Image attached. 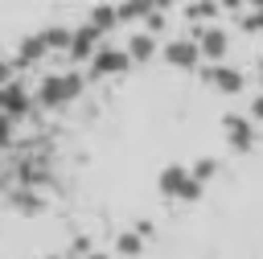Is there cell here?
Here are the masks:
<instances>
[{
	"label": "cell",
	"instance_id": "cell-22",
	"mask_svg": "<svg viewBox=\"0 0 263 259\" xmlns=\"http://www.w3.org/2000/svg\"><path fill=\"white\" fill-rule=\"evenodd\" d=\"M247 115H251L255 123H263V90H259V95L251 99V107H247Z\"/></svg>",
	"mask_w": 263,
	"mask_h": 259
},
{
	"label": "cell",
	"instance_id": "cell-21",
	"mask_svg": "<svg viewBox=\"0 0 263 259\" xmlns=\"http://www.w3.org/2000/svg\"><path fill=\"white\" fill-rule=\"evenodd\" d=\"M12 136H16V119L0 111V148H8V144H12Z\"/></svg>",
	"mask_w": 263,
	"mask_h": 259
},
{
	"label": "cell",
	"instance_id": "cell-10",
	"mask_svg": "<svg viewBox=\"0 0 263 259\" xmlns=\"http://www.w3.org/2000/svg\"><path fill=\"white\" fill-rule=\"evenodd\" d=\"M45 58H53V53H49V45H45V33H29V37L16 45L12 66H16V70H33V66H41Z\"/></svg>",
	"mask_w": 263,
	"mask_h": 259
},
{
	"label": "cell",
	"instance_id": "cell-19",
	"mask_svg": "<svg viewBox=\"0 0 263 259\" xmlns=\"http://www.w3.org/2000/svg\"><path fill=\"white\" fill-rule=\"evenodd\" d=\"M189 173H193V177H197V181L205 185L210 177H218V160H214V156H201V160H197V164H193Z\"/></svg>",
	"mask_w": 263,
	"mask_h": 259
},
{
	"label": "cell",
	"instance_id": "cell-3",
	"mask_svg": "<svg viewBox=\"0 0 263 259\" xmlns=\"http://www.w3.org/2000/svg\"><path fill=\"white\" fill-rule=\"evenodd\" d=\"M127 66H132V58H127L123 45H99L86 62V78H95V82L99 78H119Z\"/></svg>",
	"mask_w": 263,
	"mask_h": 259
},
{
	"label": "cell",
	"instance_id": "cell-27",
	"mask_svg": "<svg viewBox=\"0 0 263 259\" xmlns=\"http://www.w3.org/2000/svg\"><path fill=\"white\" fill-rule=\"evenodd\" d=\"M45 259H70V251H66V255H45Z\"/></svg>",
	"mask_w": 263,
	"mask_h": 259
},
{
	"label": "cell",
	"instance_id": "cell-20",
	"mask_svg": "<svg viewBox=\"0 0 263 259\" xmlns=\"http://www.w3.org/2000/svg\"><path fill=\"white\" fill-rule=\"evenodd\" d=\"M144 29H148V33H164V29H168V16H164V8H152V12L144 16Z\"/></svg>",
	"mask_w": 263,
	"mask_h": 259
},
{
	"label": "cell",
	"instance_id": "cell-28",
	"mask_svg": "<svg viewBox=\"0 0 263 259\" xmlns=\"http://www.w3.org/2000/svg\"><path fill=\"white\" fill-rule=\"evenodd\" d=\"M259 78H263V53H259Z\"/></svg>",
	"mask_w": 263,
	"mask_h": 259
},
{
	"label": "cell",
	"instance_id": "cell-26",
	"mask_svg": "<svg viewBox=\"0 0 263 259\" xmlns=\"http://www.w3.org/2000/svg\"><path fill=\"white\" fill-rule=\"evenodd\" d=\"M247 8H263V0H247Z\"/></svg>",
	"mask_w": 263,
	"mask_h": 259
},
{
	"label": "cell",
	"instance_id": "cell-7",
	"mask_svg": "<svg viewBox=\"0 0 263 259\" xmlns=\"http://www.w3.org/2000/svg\"><path fill=\"white\" fill-rule=\"evenodd\" d=\"M222 132H226V144H230V152L247 156V152L255 148V119H251V115H238V111H230V115L222 119Z\"/></svg>",
	"mask_w": 263,
	"mask_h": 259
},
{
	"label": "cell",
	"instance_id": "cell-5",
	"mask_svg": "<svg viewBox=\"0 0 263 259\" xmlns=\"http://www.w3.org/2000/svg\"><path fill=\"white\" fill-rule=\"evenodd\" d=\"M189 37L197 41V49H201L205 62H222V58L230 53V33H226L222 25H193Z\"/></svg>",
	"mask_w": 263,
	"mask_h": 259
},
{
	"label": "cell",
	"instance_id": "cell-14",
	"mask_svg": "<svg viewBox=\"0 0 263 259\" xmlns=\"http://www.w3.org/2000/svg\"><path fill=\"white\" fill-rule=\"evenodd\" d=\"M144 251V234L140 230H123L119 238H115V255H123V259H136Z\"/></svg>",
	"mask_w": 263,
	"mask_h": 259
},
{
	"label": "cell",
	"instance_id": "cell-23",
	"mask_svg": "<svg viewBox=\"0 0 263 259\" xmlns=\"http://www.w3.org/2000/svg\"><path fill=\"white\" fill-rule=\"evenodd\" d=\"M16 78V66H12V58H0V86L4 82H12Z\"/></svg>",
	"mask_w": 263,
	"mask_h": 259
},
{
	"label": "cell",
	"instance_id": "cell-6",
	"mask_svg": "<svg viewBox=\"0 0 263 259\" xmlns=\"http://www.w3.org/2000/svg\"><path fill=\"white\" fill-rule=\"evenodd\" d=\"M103 45V33L86 21V25H78V29H70V45H66V62H74V66H86L90 62V53Z\"/></svg>",
	"mask_w": 263,
	"mask_h": 259
},
{
	"label": "cell",
	"instance_id": "cell-12",
	"mask_svg": "<svg viewBox=\"0 0 263 259\" xmlns=\"http://www.w3.org/2000/svg\"><path fill=\"white\" fill-rule=\"evenodd\" d=\"M156 8V0H123V4H115V12H119V25H132V21H144L148 12Z\"/></svg>",
	"mask_w": 263,
	"mask_h": 259
},
{
	"label": "cell",
	"instance_id": "cell-13",
	"mask_svg": "<svg viewBox=\"0 0 263 259\" xmlns=\"http://www.w3.org/2000/svg\"><path fill=\"white\" fill-rule=\"evenodd\" d=\"M86 21H90V25H95V29H99V33L107 37V33H111V29L119 25V12H115V4H95Z\"/></svg>",
	"mask_w": 263,
	"mask_h": 259
},
{
	"label": "cell",
	"instance_id": "cell-17",
	"mask_svg": "<svg viewBox=\"0 0 263 259\" xmlns=\"http://www.w3.org/2000/svg\"><path fill=\"white\" fill-rule=\"evenodd\" d=\"M12 206H16L21 214H37V210H41V197H37L29 185H21V189L12 193Z\"/></svg>",
	"mask_w": 263,
	"mask_h": 259
},
{
	"label": "cell",
	"instance_id": "cell-25",
	"mask_svg": "<svg viewBox=\"0 0 263 259\" xmlns=\"http://www.w3.org/2000/svg\"><path fill=\"white\" fill-rule=\"evenodd\" d=\"M82 259H111V255H107V251H86Z\"/></svg>",
	"mask_w": 263,
	"mask_h": 259
},
{
	"label": "cell",
	"instance_id": "cell-4",
	"mask_svg": "<svg viewBox=\"0 0 263 259\" xmlns=\"http://www.w3.org/2000/svg\"><path fill=\"white\" fill-rule=\"evenodd\" d=\"M201 82H205L210 90H218V95H230V99L247 90V74L234 70V66H226V62H210V66L201 70Z\"/></svg>",
	"mask_w": 263,
	"mask_h": 259
},
{
	"label": "cell",
	"instance_id": "cell-1",
	"mask_svg": "<svg viewBox=\"0 0 263 259\" xmlns=\"http://www.w3.org/2000/svg\"><path fill=\"white\" fill-rule=\"evenodd\" d=\"M82 90H86V74H78V70H62V74H45V78L37 82L33 99H37L41 111H62V107H70Z\"/></svg>",
	"mask_w": 263,
	"mask_h": 259
},
{
	"label": "cell",
	"instance_id": "cell-16",
	"mask_svg": "<svg viewBox=\"0 0 263 259\" xmlns=\"http://www.w3.org/2000/svg\"><path fill=\"white\" fill-rule=\"evenodd\" d=\"M218 12H222V4H218V0H193V4L185 8V16H189V21H214Z\"/></svg>",
	"mask_w": 263,
	"mask_h": 259
},
{
	"label": "cell",
	"instance_id": "cell-9",
	"mask_svg": "<svg viewBox=\"0 0 263 259\" xmlns=\"http://www.w3.org/2000/svg\"><path fill=\"white\" fill-rule=\"evenodd\" d=\"M160 58H164V66H173V70H197L201 49H197L193 37H173V41L160 49Z\"/></svg>",
	"mask_w": 263,
	"mask_h": 259
},
{
	"label": "cell",
	"instance_id": "cell-15",
	"mask_svg": "<svg viewBox=\"0 0 263 259\" xmlns=\"http://www.w3.org/2000/svg\"><path fill=\"white\" fill-rule=\"evenodd\" d=\"M41 33H45L49 53H66V45H70V25H45Z\"/></svg>",
	"mask_w": 263,
	"mask_h": 259
},
{
	"label": "cell",
	"instance_id": "cell-8",
	"mask_svg": "<svg viewBox=\"0 0 263 259\" xmlns=\"http://www.w3.org/2000/svg\"><path fill=\"white\" fill-rule=\"evenodd\" d=\"M33 107H37V99H33V90H29L21 78H12V82L0 86V111H4V115L25 119V115H33Z\"/></svg>",
	"mask_w": 263,
	"mask_h": 259
},
{
	"label": "cell",
	"instance_id": "cell-2",
	"mask_svg": "<svg viewBox=\"0 0 263 259\" xmlns=\"http://www.w3.org/2000/svg\"><path fill=\"white\" fill-rule=\"evenodd\" d=\"M156 189L173 201H197L201 197V181L185 169V164H164L160 177H156Z\"/></svg>",
	"mask_w": 263,
	"mask_h": 259
},
{
	"label": "cell",
	"instance_id": "cell-18",
	"mask_svg": "<svg viewBox=\"0 0 263 259\" xmlns=\"http://www.w3.org/2000/svg\"><path fill=\"white\" fill-rule=\"evenodd\" d=\"M238 29L242 33H263V8H242L238 12Z\"/></svg>",
	"mask_w": 263,
	"mask_h": 259
},
{
	"label": "cell",
	"instance_id": "cell-24",
	"mask_svg": "<svg viewBox=\"0 0 263 259\" xmlns=\"http://www.w3.org/2000/svg\"><path fill=\"white\" fill-rule=\"evenodd\" d=\"M222 4V12H242L247 8V0H218Z\"/></svg>",
	"mask_w": 263,
	"mask_h": 259
},
{
	"label": "cell",
	"instance_id": "cell-11",
	"mask_svg": "<svg viewBox=\"0 0 263 259\" xmlns=\"http://www.w3.org/2000/svg\"><path fill=\"white\" fill-rule=\"evenodd\" d=\"M123 49H127V58H132L136 66H144V62H152V58L160 53V45H156V33H148V29H144V33H132Z\"/></svg>",
	"mask_w": 263,
	"mask_h": 259
}]
</instances>
